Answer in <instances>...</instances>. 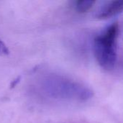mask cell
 Masks as SVG:
<instances>
[{"label": "cell", "mask_w": 123, "mask_h": 123, "mask_svg": "<svg viewBox=\"0 0 123 123\" xmlns=\"http://www.w3.org/2000/svg\"><path fill=\"white\" fill-rule=\"evenodd\" d=\"M37 88L42 96L55 101L83 102L93 96L92 92L82 84L55 74L42 76L38 82Z\"/></svg>", "instance_id": "6da1fadb"}, {"label": "cell", "mask_w": 123, "mask_h": 123, "mask_svg": "<svg viewBox=\"0 0 123 123\" xmlns=\"http://www.w3.org/2000/svg\"><path fill=\"white\" fill-rule=\"evenodd\" d=\"M119 32L117 23L105 28L94 40V53L99 65L105 70L114 68L117 61V39Z\"/></svg>", "instance_id": "7a4b0ae2"}, {"label": "cell", "mask_w": 123, "mask_h": 123, "mask_svg": "<svg viewBox=\"0 0 123 123\" xmlns=\"http://www.w3.org/2000/svg\"><path fill=\"white\" fill-rule=\"evenodd\" d=\"M123 12V0H114L107 2L98 12L99 19H108Z\"/></svg>", "instance_id": "3957f363"}, {"label": "cell", "mask_w": 123, "mask_h": 123, "mask_svg": "<svg viewBox=\"0 0 123 123\" xmlns=\"http://www.w3.org/2000/svg\"><path fill=\"white\" fill-rule=\"evenodd\" d=\"M96 1L93 0H78L72 2L73 9L80 14H83L89 12L94 6Z\"/></svg>", "instance_id": "277c9868"}, {"label": "cell", "mask_w": 123, "mask_h": 123, "mask_svg": "<svg viewBox=\"0 0 123 123\" xmlns=\"http://www.w3.org/2000/svg\"><path fill=\"white\" fill-rule=\"evenodd\" d=\"M9 53V49L4 43V42H2V40H0V55H8Z\"/></svg>", "instance_id": "5b68a950"}]
</instances>
